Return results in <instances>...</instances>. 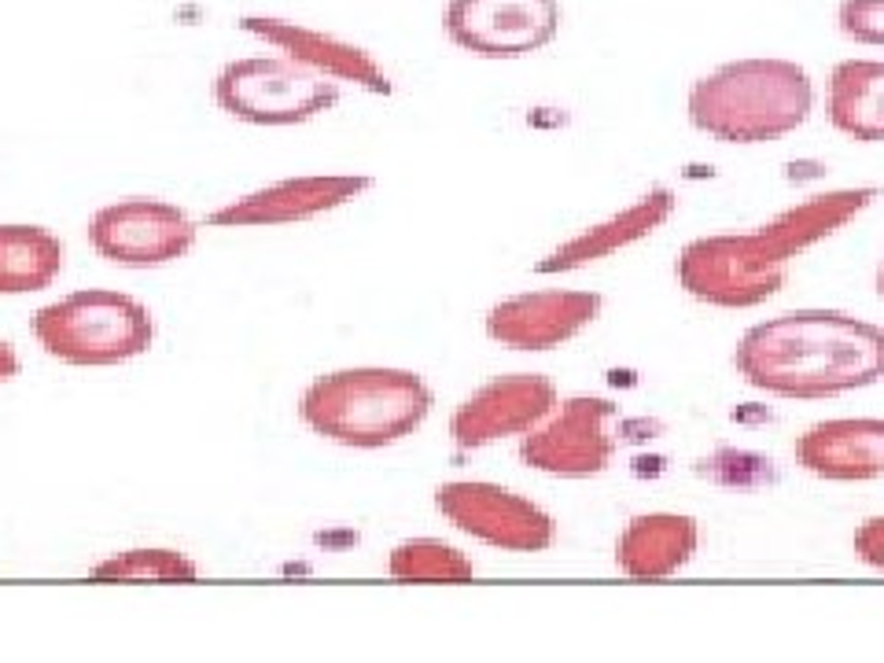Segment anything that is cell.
Here are the masks:
<instances>
[{
  "label": "cell",
  "mask_w": 884,
  "mask_h": 663,
  "mask_svg": "<svg viewBox=\"0 0 884 663\" xmlns=\"http://www.w3.org/2000/svg\"><path fill=\"white\" fill-rule=\"evenodd\" d=\"M738 377L774 398H841L884 380V329L844 310H789L752 324Z\"/></svg>",
  "instance_id": "1"
},
{
  "label": "cell",
  "mask_w": 884,
  "mask_h": 663,
  "mask_svg": "<svg viewBox=\"0 0 884 663\" xmlns=\"http://www.w3.org/2000/svg\"><path fill=\"white\" fill-rule=\"evenodd\" d=\"M686 111L696 133L719 144H770L811 118L815 81L793 60L752 55L696 78Z\"/></svg>",
  "instance_id": "2"
},
{
  "label": "cell",
  "mask_w": 884,
  "mask_h": 663,
  "mask_svg": "<svg viewBox=\"0 0 884 663\" xmlns=\"http://www.w3.org/2000/svg\"><path fill=\"white\" fill-rule=\"evenodd\" d=\"M435 391L413 369L350 366L310 380L299 395V420L313 435L347 450H384L421 432Z\"/></svg>",
  "instance_id": "3"
},
{
  "label": "cell",
  "mask_w": 884,
  "mask_h": 663,
  "mask_svg": "<svg viewBox=\"0 0 884 663\" xmlns=\"http://www.w3.org/2000/svg\"><path fill=\"white\" fill-rule=\"evenodd\" d=\"M34 335L63 366H123L148 354L155 317L141 298L111 288L71 292L34 314Z\"/></svg>",
  "instance_id": "4"
},
{
  "label": "cell",
  "mask_w": 884,
  "mask_h": 663,
  "mask_svg": "<svg viewBox=\"0 0 884 663\" xmlns=\"http://www.w3.org/2000/svg\"><path fill=\"white\" fill-rule=\"evenodd\" d=\"M214 104L247 126H303L339 104V81L292 55H244L218 71Z\"/></svg>",
  "instance_id": "5"
},
{
  "label": "cell",
  "mask_w": 884,
  "mask_h": 663,
  "mask_svg": "<svg viewBox=\"0 0 884 663\" xmlns=\"http://www.w3.org/2000/svg\"><path fill=\"white\" fill-rule=\"evenodd\" d=\"M678 288L704 306L719 310H752L774 298L789 280V263L752 232H715L696 237L675 263Z\"/></svg>",
  "instance_id": "6"
},
{
  "label": "cell",
  "mask_w": 884,
  "mask_h": 663,
  "mask_svg": "<svg viewBox=\"0 0 884 663\" xmlns=\"http://www.w3.org/2000/svg\"><path fill=\"white\" fill-rule=\"evenodd\" d=\"M435 509L461 535L505 553H546L556 541V520L524 494L487 480H450L435 487Z\"/></svg>",
  "instance_id": "7"
},
{
  "label": "cell",
  "mask_w": 884,
  "mask_h": 663,
  "mask_svg": "<svg viewBox=\"0 0 884 663\" xmlns=\"http://www.w3.org/2000/svg\"><path fill=\"white\" fill-rule=\"evenodd\" d=\"M616 401L601 395H572L556 401L542 424L520 435V461L556 480H590L616 457Z\"/></svg>",
  "instance_id": "8"
},
{
  "label": "cell",
  "mask_w": 884,
  "mask_h": 663,
  "mask_svg": "<svg viewBox=\"0 0 884 663\" xmlns=\"http://www.w3.org/2000/svg\"><path fill=\"white\" fill-rule=\"evenodd\" d=\"M200 226L177 203L129 195L92 214L89 244L100 258L126 269H155L184 258L195 247Z\"/></svg>",
  "instance_id": "9"
},
{
  "label": "cell",
  "mask_w": 884,
  "mask_h": 663,
  "mask_svg": "<svg viewBox=\"0 0 884 663\" xmlns=\"http://www.w3.org/2000/svg\"><path fill=\"white\" fill-rule=\"evenodd\" d=\"M446 37L479 60H524L561 30L556 0H450Z\"/></svg>",
  "instance_id": "10"
},
{
  "label": "cell",
  "mask_w": 884,
  "mask_h": 663,
  "mask_svg": "<svg viewBox=\"0 0 884 663\" xmlns=\"http://www.w3.org/2000/svg\"><path fill=\"white\" fill-rule=\"evenodd\" d=\"M369 174H303L284 177L266 189H255L226 207L210 211L203 226L210 229H273V226H299L321 214H332L347 203L361 200L372 189Z\"/></svg>",
  "instance_id": "11"
},
{
  "label": "cell",
  "mask_w": 884,
  "mask_h": 663,
  "mask_svg": "<svg viewBox=\"0 0 884 663\" xmlns=\"http://www.w3.org/2000/svg\"><path fill=\"white\" fill-rule=\"evenodd\" d=\"M604 310L601 292L586 288H549V292H520L495 303L483 317V329L509 350L542 354L582 335Z\"/></svg>",
  "instance_id": "12"
},
{
  "label": "cell",
  "mask_w": 884,
  "mask_h": 663,
  "mask_svg": "<svg viewBox=\"0 0 884 663\" xmlns=\"http://www.w3.org/2000/svg\"><path fill=\"white\" fill-rule=\"evenodd\" d=\"M556 401H561L556 384L542 372H505L476 387L453 409L450 438L458 450L469 454L501 438L527 435L553 413Z\"/></svg>",
  "instance_id": "13"
},
{
  "label": "cell",
  "mask_w": 884,
  "mask_h": 663,
  "mask_svg": "<svg viewBox=\"0 0 884 663\" xmlns=\"http://www.w3.org/2000/svg\"><path fill=\"white\" fill-rule=\"evenodd\" d=\"M240 30L258 37V41L273 44L277 52L292 55L303 67L324 74V78L336 81H354L372 97H390V78L387 71L376 63V55L366 52L361 44L347 41V37L313 30L306 23H295V18H277V15H244L240 18Z\"/></svg>",
  "instance_id": "14"
},
{
  "label": "cell",
  "mask_w": 884,
  "mask_h": 663,
  "mask_svg": "<svg viewBox=\"0 0 884 663\" xmlns=\"http://www.w3.org/2000/svg\"><path fill=\"white\" fill-rule=\"evenodd\" d=\"M675 211H678V195L671 189H664V184H656V189L638 195V200L627 203L623 211L593 221V226H586L582 232H575L572 240H564L561 247L549 251L546 258H538L535 273L538 277L575 273V269H586L601 263V258L619 255V251L649 240L656 229H664Z\"/></svg>",
  "instance_id": "15"
},
{
  "label": "cell",
  "mask_w": 884,
  "mask_h": 663,
  "mask_svg": "<svg viewBox=\"0 0 884 663\" xmlns=\"http://www.w3.org/2000/svg\"><path fill=\"white\" fill-rule=\"evenodd\" d=\"M796 464L825 483H867L884 475V420L841 417L796 438Z\"/></svg>",
  "instance_id": "16"
},
{
  "label": "cell",
  "mask_w": 884,
  "mask_h": 663,
  "mask_svg": "<svg viewBox=\"0 0 884 663\" xmlns=\"http://www.w3.org/2000/svg\"><path fill=\"white\" fill-rule=\"evenodd\" d=\"M873 200H881V189H873V184L815 192L807 195V200L793 203V207H785L781 214H774V218H770L767 226H759L756 232L778 258H785V263L793 266V258L807 255V251L818 247L822 240H830L844 226H851L862 211H870Z\"/></svg>",
  "instance_id": "17"
},
{
  "label": "cell",
  "mask_w": 884,
  "mask_h": 663,
  "mask_svg": "<svg viewBox=\"0 0 884 663\" xmlns=\"http://www.w3.org/2000/svg\"><path fill=\"white\" fill-rule=\"evenodd\" d=\"M701 549V524L686 512H638L616 538V568L630 578L678 575Z\"/></svg>",
  "instance_id": "18"
},
{
  "label": "cell",
  "mask_w": 884,
  "mask_h": 663,
  "mask_svg": "<svg viewBox=\"0 0 884 663\" xmlns=\"http://www.w3.org/2000/svg\"><path fill=\"white\" fill-rule=\"evenodd\" d=\"M825 111L836 133L859 144H884V60L836 63Z\"/></svg>",
  "instance_id": "19"
},
{
  "label": "cell",
  "mask_w": 884,
  "mask_h": 663,
  "mask_svg": "<svg viewBox=\"0 0 884 663\" xmlns=\"http://www.w3.org/2000/svg\"><path fill=\"white\" fill-rule=\"evenodd\" d=\"M67 247L44 226H0V295L44 292L63 273Z\"/></svg>",
  "instance_id": "20"
},
{
  "label": "cell",
  "mask_w": 884,
  "mask_h": 663,
  "mask_svg": "<svg viewBox=\"0 0 884 663\" xmlns=\"http://www.w3.org/2000/svg\"><path fill=\"white\" fill-rule=\"evenodd\" d=\"M390 578H424V583H469L476 578V564L469 553L443 538H406L387 557Z\"/></svg>",
  "instance_id": "21"
},
{
  "label": "cell",
  "mask_w": 884,
  "mask_h": 663,
  "mask_svg": "<svg viewBox=\"0 0 884 663\" xmlns=\"http://www.w3.org/2000/svg\"><path fill=\"white\" fill-rule=\"evenodd\" d=\"M92 578H174V583H192V578H200V564L181 549L166 546L123 549V553L100 560L92 568Z\"/></svg>",
  "instance_id": "22"
},
{
  "label": "cell",
  "mask_w": 884,
  "mask_h": 663,
  "mask_svg": "<svg viewBox=\"0 0 884 663\" xmlns=\"http://www.w3.org/2000/svg\"><path fill=\"white\" fill-rule=\"evenodd\" d=\"M696 472H701L704 480L719 483V487H738V490L767 487V483L778 480V469L770 457L733 450V446H719L712 457H704V461L696 464Z\"/></svg>",
  "instance_id": "23"
},
{
  "label": "cell",
  "mask_w": 884,
  "mask_h": 663,
  "mask_svg": "<svg viewBox=\"0 0 884 663\" xmlns=\"http://www.w3.org/2000/svg\"><path fill=\"white\" fill-rule=\"evenodd\" d=\"M836 26L851 41L884 49V0H841Z\"/></svg>",
  "instance_id": "24"
},
{
  "label": "cell",
  "mask_w": 884,
  "mask_h": 663,
  "mask_svg": "<svg viewBox=\"0 0 884 663\" xmlns=\"http://www.w3.org/2000/svg\"><path fill=\"white\" fill-rule=\"evenodd\" d=\"M855 557L873 572H884V517H870L855 527Z\"/></svg>",
  "instance_id": "25"
},
{
  "label": "cell",
  "mask_w": 884,
  "mask_h": 663,
  "mask_svg": "<svg viewBox=\"0 0 884 663\" xmlns=\"http://www.w3.org/2000/svg\"><path fill=\"white\" fill-rule=\"evenodd\" d=\"M18 377V354L12 343L0 340V384H8V380Z\"/></svg>",
  "instance_id": "26"
},
{
  "label": "cell",
  "mask_w": 884,
  "mask_h": 663,
  "mask_svg": "<svg viewBox=\"0 0 884 663\" xmlns=\"http://www.w3.org/2000/svg\"><path fill=\"white\" fill-rule=\"evenodd\" d=\"M873 292L884 298V263L877 266V277H873Z\"/></svg>",
  "instance_id": "27"
}]
</instances>
